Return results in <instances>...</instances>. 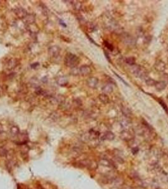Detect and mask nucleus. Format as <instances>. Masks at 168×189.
I'll return each mask as SVG.
<instances>
[{
	"mask_svg": "<svg viewBox=\"0 0 168 189\" xmlns=\"http://www.w3.org/2000/svg\"><path fill=\"white\" fill-rule=\"evenodd\" d=\"M8 155V150L5 147H0V156L5 157Z\"/></svg>",
	"mask_w": 168,
	"mask_h": 189,
	"instance_id": "nucleus-14",
	"label": "nucleus"
},
{
	"mask_svg": "<svg viewBox=\"0 0 168 189\" xmlns=\"http://www.w3.org/2000/svg\"><path fill=\"white\" fill-rule=\"evenodd\" d=\"M154 68L157 71L159 72H162L166 69V64L164 62L161 61H157L155 63Z\"/></svg>",
	"mask_w": 168,
	"mask_h": 189,
	"instance_id": "nucleus-5",
	"label": "nucleus"
},
{
	"mask_svg": "<svg viewBox=\"0 0 168 189\" xmlns=\"http://www.w3.org/2000/svg\"><path fill=\"white\" fill-rule=\"evenodd\" d=\"M24 18L26 22H27V23H29V24L33 23L35 21V17L34 15H27Z\"/></svg>",
	"mask_w": 168,
	"mask_h": 189,
	"instance_id": "nucleus-12",
	"label": "nucleus"
},
{
	"mask_svg": "<svg viewBox=\"0 0 168 189\" xmlns=\"http://www.w3.org/2000/svg\"><path fill=\"white\" fill-rule=\"evenodd\" d=\"M3 126H2L1 124H0V134H1L2 132H3Z\"/></svg>",
	"mask_w": 168,
	"mask_h": 189,
	"instance_id": "nucleus-21",
	"label": "nucleus"
},
{
	"mask_svg": "<svg viewBox=\"0 0 168 189\" xmlns=\"http://www.w3.org/2000/svg\"><path fill=\"white\" fill-rule=\"evenodd\" d=\"M10 132L13 136H15L20 134V131L17 126H13L10 129Z\"/></svg>",
	"mask_w": 168,
	"mask_h": 189,
	"instance_id": "nucleus-13",
	"label": "nucleus"
},
{
	"mask_svg": "<svg viewBox=\"0 0 168 189\" xmlns=\"http://www.w3.org/2000/svg\"><path fill=\"white\" fill-rule=\"evenodd\" d=\"M102 90L105 93H111L113 91V86L110 84L106 85L102 88Z\"/></svg>",
	"mask_w": 168,
	"mask_h": 189,
	"instance_id": "nucleus-10",
	"label": "nucleus"
},
{
	"mask_svg": "<svg viewBox=\"0 0 168 189\" xmlns=\"http://www.w3.org/2000/svg\"><path fill=\"white\" fill-rule=\"evenodd\" d=\"M79 63V59L76 55L68 53L66 54L65 59V64L70 68H75L78 65Z\"/></svg>",
	"mask_w": 168,
	"mask_h": 189,
	"instance_id": "nucleus-1",
	"label": "nucleus"
},
{
	"mask_svg": "<svg viewBox=\"0 0 168 189\" xmlns=\"http://www.w3.org/2000/svg\"><path fill=\"white\" fill-rule=\"evenodd\" d=\"M99 99L101 102L104 104H107L109 102V97L105 93H102L101 95H99Z\"/></svg>",
	"mask_w": 168,
	"mask_h": 189,
	"instance_id": "nucleus-9",
	"label": "nucleus"
},
{
	"mask_svg": "<svg viewBox=\"0 0 168 189\" xmlns=\"http://www.w3.org/2000/svg\"><path fill=\"white\" fill-rule=\"evenodd\" d=\"M98 83H99L98 80L96 78H94V77H91V78L88 79L87 81V85L89 86L90 88H95V87L97 86Z\"/></svg>",
	"mask_w": 168,
	"mask_h": 189,
	"instance_id": "nucleus-4",
	"label": "nucleus"
},
{
	"mask_svg": "<svg viewBox=\"0 0 168 189\" xmlns=\"http://www.w3.org/2000/svg\"><path fill=\"white\" fill-rule=\"evenodd\" d=\"M159 103H160V104H161V105H162V107L164 108V109L165 110L166 112L168 113V107H167L166 105H165V103H164L163 102H162V101H160V100H159Z\"/></svg>",
	"mask_w": 168,
	"mask_h": 189,
	"instance_id": "nucleus-19",
	"label": "nucleus"
},
{
	"mask_svg": "<svg viewBox=\"0 0 168 189\" xmlns=\"http://www.w3.org/2000/svg\"><path fill=\"white\" fill-rule=\"evenodd\" d=\"M166 83L165 81H157V82L155 83V87L157 90L158 91H162V90H164L166 88Z\"/></svg>",
	"mask_w": 168,
	"mask_h": 189,
	"instance_id": "nucleus-8",
	"label": "nucleus"
},
{
	"mask_svg": "<svg viewBox=\"0 0 168 189\" xmlns=\"http://www.w3.org/2000/svg\"><path fill=\"white\" fill-rule=\"evenodd\" d=\"M18 64V61L16 59H11L7 63V68L10 69L14 68L16 67Z\"/></svg>",
	"mask_w": 168,
	"mask_h": 189,
	"instance_id": "nucleus-11",
	"label": "nucleus"
},
{
	"mask_svg": "<svg viewBox=\"0 0 168 189\" xmlns=\"http://www.w3.org/2000/svg\"><path fill=\"white\" fill-rule=\"evenodd\" d=\"M59 52L60 49L57 46H52L49 49V53L52 57H57L59 55Z\"/></svg>",
	"mask_w": 168,
	"mask_h": 189,
	"instance_id": "nucleus-6",
	"label": "nucleus"
},
{
	"mask_svg": "<svg viewBox=\"0 0 168 189\" xmlns=\"http://www.w3.org/2000/svg\"><path fill=\"white\" fill-rule=\"evenodd\" d=\"M155 83H156V81L155 80H152V79L148 78L146 80V83L149 86H155Z\"/></svg>",
	"mask_w": 168,
	"mask_h": 189,
	"instance_id": "nucleus-17",
	"label": "nucleus"
},
{
	"mask_svg": "<svg viewBox=\"0 0 168 189\" xmlns=\"http://www.w3.org/2000/svg\"><path fill=\"white\" fill-rule=\"evenodd\" d=\"M57 83H58V84L60 85L64 86L67 84L68 81L66 78H59V80L57 81Z\"/></svg>",
	"mask_w": 168,
	"mask_h": 189,
	"instance_id": "nucleus-16",
	"label": "nucleus"
},
{
	"mask_svg": "<svg viewBox=\"0 0 168 189\" xmlns=\"http://www.w3.org/2000/svg\"><path fill=\"white\" fill-rule=\"evenodd\" d=\"M135 62H136V59H135V57H130L126 59V63L130 66L135 65Z\"/></svg>",
	"mask_w": 168,
	"mask_h": 189,
	"instance_id": "nucleus-15",
	"label": "nucleus"
},
{
	"mask_svg": "<svg viewBox=\"0 0 168 189\" xmlns=\"http://www.w3.org/2000/svg\"><path fill=\"white\" fill-rule=\"evenodd\" d=\"M78 72H79V73L81 75L87 76L91 74V72H92V70H91V68L89 67V66L84 65L80 68L79 69H78Z\"/></svg>",
	"mask_w": 168,
	"mask_h": 189,
	"instance_id": "nucleus-3",
	"label": "nucleus"
},
{
	"mask_svg": "<svg viewBox=\"0 0 168 189\" xmlns=\"http://www.w3.org/2000/svg\"><path fill=\"white\" fill-rule=\"evenodd\" d=\"M15 14L17 15L18 17L20 18H24L27 15V12L22 8H18L15 10Z\"/></svg>",
	"mask_w": 168,
	"mask_h": 189,
	"instance_id": "nucleus-7",
	"label": "nucleus"
},
{
	"mask_svg": "<svg viewBox=\"0 0 168 189\" xmlns=\"http://www.w3.org/2000/svg\"><path fill=\"white\" fill-rule=\"evenodd\" d=\"M105 137H106V139H113L114 138V135L112 132H108L105 134Z\"/></svg>",
	"mask_w": 168,
	"mask_h": 189,
	"instance_id": "nucleus-18",
	"label": "nucleus"
},
{
	"mask_svg": "<svg viewBox=\"0 0 168 189\" xmlns=\"http://www.w3.org/2000/svg\"><path fill=\"white\" fill-rule=\"evenodd\" d=\"M132 73L136 77L140 78H146L147 77V72L144 68L140 66L133 65L132 66Z\"/></svg>",
	"mask_w": 168,
	"mask_h": 189,
	"instance_id": "nucleus-2",
	"label": "nucleus"
},
{
	"mask_svg": "<svg viewBox=\"0 0 168 189\" xmlns=\"http://www.w3.org/2000/svg\"><path fill=\"white\" fill-rule=\"evenodd\" d=\"M36 91L37 94H42L43 93V90H42L41 88H37L36 90Z\"/></svg>",
	"mask_w": 168,
	"mask_h": 189,
	"instance_id": "nucleus-20",
	"label": "nucleus"
}]
</instances>
